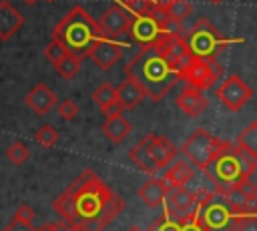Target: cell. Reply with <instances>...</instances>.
<instances>
[{
	"instance_id": "obj_1",
	"label": "cell",
	"mask_w": 257,
	"mask_h": 231,
	"mask_svg": "<svg viewBox=\"0 0 257 231\" xmlns=\"http://www.w3.org/2000/svg\"><path fill=\"white\" fill-rule=\"evenodd\" d=\"M60 219L82 231H102L124 209V201L90 169L76 177L52 203Z\"/></svg>"
},
{
	"instance_id": "obj_2",
	"label": "cell",
	"mask_w": 257,
	"mask_h": 231,
	"mask_svg": "<svg viewBox=\"0 0 257 231\" xmlns=\"http://www.w3.org/2000/svg\"><path fill=\"white\" fill-rule=\"evenodd\" d=\"M126 76L135 78L145 94L153 100H161L175 84L179 78V72L171 66L167 58H163L155 46H145L141 48L124 66Z\"/></svg>"
},
{
	"instance_id": "obj_3",
	"label": "cell",
	"mask_w": 257,
	"mask_h": 231,
	"mask_svg": "<svg viewBox=\"0 0 257 231\" xmlns=\"http://www.w3.org/2000/svg\"><path fill=\"white\" fill-rule=\"evenodd\" d=\"M255 171H257V155L237 147L235 143H227L223 153L217 155V159L203 173L215 185V191L221 193L251 179Z\"/></svg>"
},
{
	"instance_id": "obj_4",
	"label": "cell",
	"mask_w": 257,
	"mask_h": 231,
	"mask_svg": "<svg viewBox=\"0 0 257 231\" xmlns=\"http://www.w3.org/2000/svg\"><path fill=\"white\" fill-rule=\"evenodd\" d=\"M98 38V22L92 20V16L82 6H74L52 28V40H58L62 46H66L72 54L80 58L90 54V48Z\"/></svg>"
},
{
	"instance_id": "obj_5",
	"label": "cell",
	"mask_w": 257,
	"mask_h": 231,
	"mask_svg": "<svg viewBox=\"0 0 257 231\" xmlns=\"http://www.w3.org/2000/svg\"><path fill=\"white\" fill-rule=\"evenodd\" d=\"M187 44H189V50L193 56L217 60V56L231 44V40L227 36H223L213 22H209L207 18H201L189 30Z\"/></svg>"
},
{
	"instance_id": "obj_6",
	"label": "cell",
	"mask_w": 257,
	"mask_h": 231,
	"mask_svg": "<svg viewBox=\"0 0 257 231\" xmlns=\"http://www.w3.org/2000/svg\"><path fill=\"white\" fill-rule=\"evenodd\" d=\"M227 143H229V141H221V139L213 137L207 129H197V131H195L193 135H189V139L181 145V153L185 155V159H187L193 167L205 171V169L217 159V155L223 153V149L227 147Z\"/></svg>"
},
{
	"instance_id": "obj_7",
	"label": "cell",
	"mask_w": 257,
	"mask_h": 231,
	"mask_svg": "<svg viewBox=\"0 0 257 231\" xmlns=\"http://www.w3.org/2000/svg\"><path fill=\"white\" fill-rule=\"evenodd\" d=\"M199 221L205 231H237L241 215L215 191V197L199 205Z\"/></svg>"
},
{
	"instance_id": "obj_8",
	"label": "cell",
	"mask_w": 257,
	"mask_h": 231,
	"mask_svg": "<svg viewBox=\"0 0 257 231\" xmlns=\"http://www.w3.org/2000/svg\"><path fill=\"white\" fill-rule=\"evenodd\" d=\"M221 72H223V68H221V64L217 60L191 56L187 60V64L179 70V78L185 80L187 86L205 90V88H211L217 82V78L221 76Z\"/></svg>"
},
{
	"instance_id": "obj_9",
	"label": "cell",
	"mask_w": 257,
	"mask_h": 231,
	"mask_svg": "<svg viewBox=\"0 0 257 231\" xmlns=\"http://www.w3.org/2000/svg\"><path fill=\"white\" fill-rule=\"evenodd\" d=\"M151 46H155V50L163 56V58H167L169 62H171V66L179 72L185 64H187V60L193 56L191 54V50H189V44H187V38L185 36H181L179 32H165L155 44H151Z\"/></svg>"
},
{
	"instance_id": "obj_10",
	"label": "cell",
	"mask_w": 257,
	"mask_h": 231,
	"mask_svg": "<svg viewBox=\"0 0 257 231\" xmlns=\"http://www.w3.org/2000/svg\"><path fill=\"white\" fill-rule=\"evenodd\" d=\"M215 96L233 112L241 110L243 104L253 96V88L237 74H229L215 90Z\"/></svg>"
},
{
	"instance_id": "obj_11",
	"label": "cell",
	"mask_w": 257,
	"mask_h": 231,
	"mask_svg": "<svg viewBox=\"0 0 257 231\" xmlns=\"http://www.w3.org/2000/svg\"><path fill=\"white\" fill-rule=\"evenodd\" d=\"M165 215L175 219V221H185L187 217H191L197 209H199V201H197V193L189 191L187 187H175L169 191L167 199H165Z\"/></svg>"
},
{
	"instance_id": "obj_12",
	"label": "cell",
	"mask_w": 257,
	"mask_h": 231,
	"mask_svg": "<svg viewBox=\"0 0 257 231\" xmlns=\"http://www.w3.org/2000/svg\"><path fill=\"white\" fill-rule=\"evenodd\" d=\"M131 22H133V18L126 14V10L120 4H112L98 18V32H100L102 38L116 40L118 36L128 34Z\"/></svg>"
},
{
	"instance_id": "obj_13",
	"label": "cell",
	"mask_w": 257,
	"mask_h": 231,
	"mask_svg": "<svg viewBox=\"0 0 257 231\" xmlns=\"http://www.w3.org/2000/svg\"><path fill=\"white\" fill-rule=\"evenodd\" d=\"M122 56V46L116 40H108V38H98L94 42V46L90 48L88 58L102 70L112 68V64H116V60Z\"/></svg>"
},
{
	"instance_id": "obj_14",
	"label": "cell",
	"mask_w": 257,
	"mask_h": 231,
	"mask_svg": "<svg viewBox=\"0 0 257 231\" xmlns=\"http://www.w3.org/2000/svg\"><path fill=\"white\" fill-rule=\"evenodd\" d=\"M24 102H26V106H28L32 112H36V114H40V117L48 114V112L58 104L54 90H52L48 84H44V82L34 84V86L26 92Z\"/></svg>"
},
{
	"instance_id": "obj_15",
	"label": "cell",
	"mask_w": 257,
	"mask_h": 231,
	"mask_svg": "<svg viewBox=\"0 0 257 231\" xmlns=\"http://www.w3.org/2000/svg\"><path fill=\"white\" fill-rule=\"evenodd\" d=\"M92 102L106 114V119L120 117L122 114V104L118 102V92L110 82H100L92 90Z\"/></svg>"
},
{
	"instance_id": "obj_16",
	"label": "cell",
	"mask_w": 257,
	"mask_h": 231,
	"mask_svg": "<svg viewBox=\"0 0 257 231\" xmlns=\"http://www.w3.org/2000/svg\"><path fill=\"white\" fill-rule=\"evenodd\" d=\"M169 191H171V185L165 181V177H161V179H149L147 183H143L139 187V199L147 207L155 209V207L165 205V199H167Z\"/></svg>"
},
{
	"instance_id": "obj_17",
	"label": "cell",
	"mask_w": 257,
	"mask_h": 231,
	"mask_svg": "<svg viewBox=\"0 0 257 231\" xmlns=\"http://www.w3.org/2000/svg\"><path fill=\"white\" fill-rule=\"evenodd\" d=\"M207 104H209V100H207V96L203 94V90L193 88V86H185V88L179 92V96H177V106H179L187 117H191V119H195V117H199L201 112H205Z\"/></svg>"
},
{
	"instance_id": "obj_18",
	"label": "cell",
	"mask_w": 257,
	"mask_h": 231,
	"mask_svg": "<svg viewBox=\"0 0 257 231\" xmlns=\"http://www.w3.org/2000/svg\"><path fill=\"white\" fill-rule=\"evenodd\" d=\"M24 26V16L8 0L0 2V40H10Z\"/></svg>"
},
{
	"instance_id": "obj_19",
	"label": "cell",
	"mask_w": 257,
	"mask_h": 231,
	"mask_svg": "<svg viewBox=\"0 0 257 231\" xmlns=\"http://www.w3.org/2000/svg\"><path fill=\"white\" fill-rule=\"evenodd\" d=\"M153 133H149V135H145L131 151H128V159L141 169V171H145L147 175H155L159 169H157V165H155V161H153V155H151V145H153Z\"/></svg>"
},
{
	"instance_id": "obj_20",
	"label": "cell",
	"mask_w": 257,
	"mask_h": 231,
	"mask_svg": "<svg viewBox=\"0 0 257 231\" xmlns=\"http://www.w3.org/2000/svg\"><path fill=\"white\" fill-rule=\"evenodd\" d=\"M151 155L153 161L157 165V169H167L173 161H177V147L171 143V139H167L165 135H155L153 137V145H151Z\"/></svg>"
},
{
	"instance_id": "obj_21",
	"label": "cell",
	"mask_w": 257,
	"mask_h": 231,
	"mask_svg": "<svg viewBox=\"0 0 257 231\" xmlns=\"http://www.w3.org/2000/svg\"><path fill=\"white\" fill-rule=\"evenodd\" d=\"M195 175V167L187 161V159H177L173 161L167 171H165V181L171 185V189L175 187H185Z\"/></svg>"
},
{
	"instance_id": "obj_22",
	"label": "cell",
	"mask_w": 257,
	"mask_h": 231,
	"mask_svg": "<svg viewBox=\"0 0 257 231\" xmlns=\"http://www.w3.org/2000/svg\"><path fill=\"white\" fill-rule=\"evenodd\" d=\"M116 92H118V102L122 104L124 110H133V108L147 96L145 90H143V86H141L135 78H131V76H126V78L120 82V86L116 88Z\"/></svg>"
},
{
	"instance_id": "obj_23",
	"label": "cell",
	"mask_w": 257,
	"mask_h": 231,
	"mask_svg": "<svg viewBox=\"0 0 257 231\" xmlns=\"http://www.w3.org/2000/svg\"><path fill=\"white\" fill-rule=\"evenodd\" d=\"M131 131H133L131 123H128L122 114H120V117L106 119V121L102 123V133H104V137H106L110 143H114V145L122 143V141L131 135Z\"/></svg>"
},
{
	"instance_id": "obj_24",
	"label": "cell",
	"mask_w": 257,
	"mask_h": 231,
	"mask_svg": "<svg viewBox=\"0 0 257 231\" xmlns=\"http://www.w3.org/2000/svg\"><path fill=\"white\" fill-rule=\"evenodd\" d=\"M80 64H82V58L76 56V54H72V52H68L64 58H60V60L54 64V68H56V72H58L60 78H64V80H72V78L78 74Z\"/></svg>"
},
{
	"instance_id": "obj_25",
	"label": "cell",
	"mask_w": 257,
	"mask_h": 231,
	"mask_svg": "<svg viewBox=\"0 0 257 231\" xmlns=\"http://www.w3.org/2000/svg\"><path fill=\"white\" fill-rule=\"evenodd\" d=\"M120 6L126 10V14L131 18H141V16H149L153 14V10L157 8L153 4V0H120Z\"/></svg>"
},
{
	"instance_id": "obj_26",
	"label": "cell",
	"mask_w": 257,
	"mask_h": 231,
	"mask_svg": "<svg viewBox=\"0 0 257 231\" xmlns=\"http://www.w3.org/2000/svg\"><path fill=\"white\" fill-rule=\"evenodd\" d=\"M235 145L241 147V149H245V151H249V153H253V155H257V127H255L253 123H249V125L237 135Z\"/></svg>"
},
{
	"instance_id": "obj_27",
	"label": "cell",
	"mask_w": 257,
	"mask_h": 231,
	"mask_svg": "<svg viewBox=\"0 0 257 231\" xmlns=\"http://www.w3.org/2000/svg\"><path fill=\"white\" fill-rule=\"evenodd\" d=\"M58 139H60V135H58V131H56L52 125H42V127L34 133V141H36L40 147H44V149L54 147V145L58 143Z\"/></svg>"
},
{
	"instance_id": "obj_28",
	"label": "cell",
	"mask_w": 257,
	"mask_h": 231,
	"mask_svg": "<svg viewBox=\"0 0 257 231\" xmlns=\"http://www.w3.org/2000/svg\"><path fill=\"white\" fill-rule=\"evenodd\" d=\"M167 10V14H169V18L177 24V26H181V22L191 14V10H193V6H191V2L189 0H177V2H173L169 8H165Z\"/></svg>"
},
{
	"instance_id": "obj_29",
	"label": "cell",
	"mask_w": 257,
	"mask_h": 231,
	"mask_svg": "<svg viewBox=\"0 0 257 231\" xmlns=\"http://www.w3.org/2000/svg\"><path fill=\"white\" fill-rule=\"evenodd\" d=\"M28 155H30L28 147H26L24 143H20V141L12 143V145L6 149V157H8V161L14 163V165H22V163L28 159Z\"/></svg>"
},
{
	"instance_id": "obj_30",
	"label": "cell",
	"mask_w": 257,
	"mask_h": 231,
	"mask_svg": "<svg viewBox=\"0 0 257 231\" xmlns=\"http://www.w3.org/2000/svg\"><path fill=\"white\" fill-rule=\"evenodd\" d=\"M70 50L66 48V46H62L58 40H50L46 46H44V56L52 62V64H56L60 58H64L66 54H68Z\"/></svg>"
},
{
	"instance_id": "obj_31",
	"label": "cell",
	"mask_w": 257,
	"mask_h": 231,
	"mask_svg": "<svg viewBox=\"0 0 257 231\" xmlns=\"http://www.w3.org/2000/svg\"><path fill=\"white\" fill-rule=\"evenodd\" d=\"M56 112H58V117L62 121H72L78 114V106H76V102L72 98H62L56 104Z\"/></svg>"
},
{
	"instance_id": "obj_32",
	"label": "cell",
	"mask_w": 257,
	"mask_h": 231,
	"mask_svg": "<svg viewBox=\"0 0 257 231\" xmlns=\"http://www.w3.org/2000/svg\"><path fill=\"white\" fill-rule=\"evenodd\" d=\"M147 231H183V227H181V223L179 221H175V219H171V217H167V215H163L161 219H157Z\"/></svg>"
},
{
	"instance_id": "obj_33",
	"label": "cell",
	"mask_w": 257,
	"mask_h": 231,
	"mask_svg": "<svg viewBox=\"0 0 257 231\" xmlns=\"http://www.w3.org/2000/svg\"><path fill=\"white\" fill-rule=\"evenodd\" d=\"M34 217H36V211L28 203H20L18 209L14 211V219H20V221H26V223H32Z\"/></svg>"
},
{
	"instance_id": "obj_34",
	"label": "cell",
	"mask_w": 257,
	"mask_h": 231,
	"mask_svg": "<svg viewBox=\"0 0 257 231\" xmlns=\"http://www.w3.org/2000/svg\"><path fill=\"white\" fill-rule=\"evenodd\" d=\"M36 231H74V227L70 223H66L64 219H60V221H52V223H42L40 227H36Z\"/></svg>"
},
{
	"instance_id": "obj_35",
	"label": "cell",
	"mask_w": 257,
	"mask_h": 231,
	"mask_svg": "<svg viewBox=\"0 0 257 231\" xmlns=\"http://www.w3.org/2000/svg\"><path fill=\"white\" fill-rule=\"evenodd\" d=\"M239 215L241 217H257V197L245 199L243 205L239 207Z\"/></svg>"
},
{
	"instance_id": "obj_36",
	"label": "cell",
	"mask_w": 257,
	"mask_h": 231,
	"mask_svg": "<svg viewBox=\"0 0 257 231\" xmlns=\"http://www.w3.org/2000/svg\"><path fill=\"white\" fill-rule=\"evenodd\" d=\"M181 227H183V231H205L203 225H201V221H199V209L191 217H187L185 221H181Z\"/></svg>"
},
{
	"instance_id": "obj_37",
	"label": "cell",
	"mask_w": 257,
	"mask_h": 231,
	"mask_svg": "<svg viewBox=\"0 0 257 231\" xmlns=\"http://www.w3.org/2000/svg\"><path fill=\"white\" fill-rule=\"evenodd\" d=\"M235 189H237V191L241 193V197H245V199H249V197H257V185H255L251 179L243 181V183L237 185Z\"/></svg>"
},
{
	"instance_id": "obj_38",
	"label": "cell",
	"mask_w": 257,
	"mask_h": 231,
	"mask_svg": "<svg viewBox=\"0 0 257 231\" xmlns=\"http://www.w3.org/2000/svg\"><path fill=\"white\" fill-rule=\"evenodd\" d=\"M4 231H36V227H32V223H26V221H20V219H12Z\"/></svg>"
},
{
	"instance_id": "obj_39",
	"label": "cell",
	"mask_w": 257,
	"mask_h": 231,
	"mask_svg": "<svg viewBox=\"0 0 257 231\" xmlns=\"http://www.w3.org/2000/svg\"><path fill=\"white\" fill-rule=\"evenodd\" d=\"M237 231H257V217H241Z\"/></svg>"
},
{
	"instance_id": "obj_40",
	"label": "cell",
	"mask_w": 257,
	"mask_h": 231,
	"mask_svg": "<svg viewBox=\"0 0 257 231\" xmlns=\"http://www.w3.org/2000/svg\"><path fill=\"white\" fill-rule=\"evenodd\" d=\"M173 2H177V0H153V4L159 6V8H169Z\"/></svg>"
},
{
	"instance_id": "obj_41",
	"label": "cell",
	"mask_w": 257,
	"mask_h": 231,
	"mask_svg": "<svg viewBox=\"0 0 257 231\" xmlns=\"http://www.w3.org/2000/svg\"><path fill=\"white\" fill-rule=\"evenodd\" d=\"M26 4H34V2H38V0H24Z\"/></svg>"
},
{
	"instance_id": "obj_42",
	"label": "cell",
	"mask_w": 257,
	"mask_h": 231,
	"mask_svg": "<svg viewBox=\"0 0 257 231\" xmlns=\"http://www.w3.org/2000/svg\"><path fill=\"white\" fill-rule=\"evenodd\" d=\"M128 231H143V229H139V227H131Z\"/></svg>"
},
{
	"instance_id": "obj_43",
	"label": "cell",
	"mask_w": 257,
	"mask_h": 231,
	"mask_svg": "<svg viewBox=\"0 0 257 231\" xmlns=\"http://www.w3.org/2000/svg\"><path fill=\"white\" fill-rule=\"evenodd\" d=\"M209 2H213V4H219V2H223V0H209Z\"/></svg>"
},
{
	"instance_id": "obj_44",
	"label": "cell",
	"mask_w": 257,
	"mask_h": 231,
	"mask_svg": "<svg viewBox=\"0 0 257 231\" xmlns=\"http://www.w3.org/2000/svg\"><path fill=\"white\" fill-rule=\"evenodd\" d=\"M253 125H255V127H257V119H255V121H253Z\"/></svg>"
},
{
	"instance_id": "obj_45",
	"label": "cell",
	"mask_w": 257,
	"mask_h": 231,
	"mask_svg": "<svg viewBox=\"0 0 257 231\" xmlns=\"http://www.w3.org/2000/svg\"><path fill=\"white\" fill-rule=\"evenodd\" d=\"M74 231H82V229H76V227H74Z\"/></svg>"
}]
</instances>
